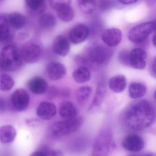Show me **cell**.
<instances>
[{
	"label": "cell",
	"instance_id": "2",
	"mask_svg": "<svg viewBox=\"0 0 156 156\" xmlns=\"http://www.w3.org/2000/svg\"><path fill=\"white\" fill-rule=\"evenodd\" d=\"M23 60L16 46L8 45L0 53V68L6 72H15L21 67Z\"/></svg>",
	"mask_w": 156,
	"mask_h": 156
},
{
	"label": "cell",
	"instance_id": "29",
	"mask_svg": "<svg viewBox=\"0 0 156 156\" xmlns=\"http://www.w3.org/2000/svg\"><path fill=\"white\" fill-rule=\"evenodd\" d=\"M15 82L13 78L7 74H0V90L9 91L14 86Z\"/></svg>",
	"mask_w": 156,
	"mask_h": 156
},
{
	"label": "cell",
	"instance_id": "19",
	"mask_svg": "<svg viewBox=\"0 0 156 156\" xmlns=\"http://www.w3.org/2000/svg\"><path fill=\"white\" fill-rule=\"evenodd\" d=\"M59 112L62 117L65 119H69L77 116L78 110L73 102L66 101L61 105Z\"/></svg>",
	"mask_w": 156,
	"mask_h": 156
},
{
	"label": "cell",
	"instance_id": "1",
	"mask_svg": "<svg viewBox=\"0 0 156 156\" xmlns=\"http://www.w3.org/2000/svg\"><path fill=\"white\" fill-rule=\"evenodd\" d=\"M155 108L147 100H141L132 105L124 116L125 125L131 129L140 130L151 126L155 120Z\"/></svg>",
	"mask_w": 156,
	"mask_h": 156
},
{
	"label": "cell",
	"instance_id": "28",
	"mask_svg": "<svg viewBox=\"0 0 156 156\" xmlns=\"http://www.w3.org/2000/svg\"><path fill=\"white\" fill-rule=\"evenodd\" d=\"M104 88V86L102 85H99L97 87L93 102L89 108L90 111L101 105L104 100L105 92Z\"/></svg>",
	"mask_w": 156,
	"mask_h": 156
},
{
	"label": "cell",
	"instance_id": "13",
	"mask_svg": "<svg viewBox=\"0 0 156 156\" xmlns=\"http://www.w3.org/2000/svg\"><path fill=\"white\" fill-rule=\"evenodd\" d=\"M88 27L83 24H78L69 33V40L74 44H78L85 41L89 34Z\"/></svg>",
	"mask_w": 156,
	"mask_h": 156
},
{
	"label": "cell",
	"instance_id": "3",
	"mask_svg": "<svg viewBox=\"0 0 156 156\" xmlns=\"http://www.w3.org/2000/svg\"><path fill=\"white\" fill-rule=\"evenodd\" d=\"M83 124V118L80 116L65 119L53 124L52 126L51 131L55 136H65L79 130Z\"/></svg>",
	"mask_w": 156,
	"mask_h": 156
},
{
	"label": "cell",
	"instance_id": "36",
	"mask_svg": "<svg viewBox=\"0 0 156 156\" xmlns=\"http://www.w3.org/2000/svg\"><path fill=\"white\" fill-rule=\"evenodd\" d=\"M30 156H47V154L43 151H37L34 152Z\"/></svg>",
	"mask_w": 156,
	"mask_h": 156
},
{
	"label": "cell",
	"instance_id": "9",
	"mask_svg": "<svg viewBox=\"0 0 156 156\" xmlns=\"http://www.w3.org/2000/svg\"><path fill=\"white\" fill-rule=\"evenodd\" d=\"M20 51L23 61L26 63L36 62L40 60L41 55V50L40 46L34 44H25Z\"/></svg>",
	"mask_w": 156,
	"mask_h": 156
},
{
	"label": "cell",
	"instance_id": "20",
	"mask_svg": "<svg viewBox=\"0 0 156 156\" xmlns=\"http://www.w3.org/2000/svg\"><path fill=\"white\" fill-rule=\"evenodd\" d=\"M16 129L11 125H4L0 127V141L7 144L12 142L16 137Z\"/></svg>",
	"mask_w": 156,
	"mask_h": 156
},
{
	"label": "cell",
	"instance_id": "10",
	"mask_svg": "<svg viewBox=\"0 0 156 156\" xmlns=\"http://www.w3.org/2000/svg\"><path fill=\"white\" fill-rule=\"evenodd\" d=\"M144 141L142 138L136 134L128 135L123 140L122 147L129 151L137 152L141 151L144 147Z\"/></svg>",
	"mask_w": 156,
	"mask_h": 156
},
{
	"label": "cell",
	"instance_id": "18",
	"mask_svg": "<svg viewBox=\"0 0 156 156\" xmlns=\"http://www.w3.org/2000/svg\"><path fill=\"white\" fill-rule=\"evenodd\" d=\"M28 86L30 90L36 94H43L48 89V83L45 79L41 77H34L31 79Z\"/></svg>",
	"mask_w": 156,
	"mask_h": 156
},
{
	"label": "cell",
	"instance_id": "7",
	"mask_svg": "<svg viewBox=\"0 0 156 156\" xmlns=\"http://www.w3.org/2000/svg\"><path fill=\"white\" fill-rule=\"evenodd\" d=\"M49 2L61 20L69 22L73 19L74 12L71 6V1H50Z\"/></svg>",
	"mask_w": 156,
	"mask_h": 156
},
{
	"label": "cell",
	"instance_id": "30",
	"mask_svg": "<svg viewBox=\"0 0 156 156\" xmlns=\"http://www.w3.org/2000/svg\"><path fill=\"white\" fill-rule=\"evenodd\" d=\"M78 6L81 11L86 14H91L95 10L97 6L96 1H78Z\"/></svg>",
	"mask_w": 156,
	"mask_h": 156
},
{
	"label": "cell",
	"instance_id": "26",
	"mask_svg": "<svg viewBox=\"0 0 156 156\" xmlns=\"http://www.w3.org/2000/svg\"><path fill=\"white\" fill-rule=\"evenodd\" d=\"M92 92V88L89 86H83L78 88L75 94L77 103L81 105H84L89 99Z\"/></svg>",
	"mask_w": 156,
	"mask_h": 156
},
{
	"label": "cell",
	"instance_id": "5",
	"mask_svg": "<svg viewBox=\"0 0 156 156\" xmlns=\"http://www.w3.org/2000/svg\"><path fill=\"white\" fill-rule=\"evenodd\" d=\"M156 29L155 21L147 22L130 29L128 34L129 40L135 43H140L146 40Z\"/></svg>",
	"mask_w": 156,
	"mask_h": 156
},
{
	"label": "cell",
	"instance_id": "15",
	"mask_svg": "<svg viewBox=\"0 0 156 156\" xmlns=\"http://www.w3.org/2000/svg\"><path fill=\"white\" fill-rule=\"evenodd\" d=\"M57 109L55 105L49 102H41L37 108V115L44 120H50L55 115Z\"/></svg>",
	"mask_w": 156,
	"mask_h": 156
},
{
	"label": "cell",
	"instance_id": "34",
	"mask_svg": "<svg viewBox=\"0 0 156 156\" xmlns=\"http://www.w3.org/2000/svg\"><path fill=\"white\" fill-rule=\"evenodd\" d=\"M137 2L138 1H136V0H122V1H119L118 2L124 5H128V4H134Z\"/></svg>",
	"mask_w": 156,
	"mask_h": 156
},
{
	"label": "cell",
	"instance_id": "4",
	"mask_svg": "<svg viewBox=\"0 0 156 156\" xmlns=\"http://www.w3.org/2000/svg\"><path fill=\"white\" fill-rule=\"evenodd\" d=\"M112 133L110 129L101 130L95 139L92 148V156H107L112 141Z\"/></svg>",
	"mask_w": 156,
	"mask_h": 156
},
{
	"label": "cell",
	"instance_id": "16",
	"mask_svg": "<svg viewBox=\"0 0 156 156\" xmlns=\"http://www.w3.org/2000/svg\"><path fill=\"white\" fill-rule=\"evenodd\" d=\"M12 38L8 16L0 15V44L9 42Z\"/></svg>",
	"mask_w": 156,
	"mask_h": 156
},
{
	"label": "cell",
	"instance_id": "14",
	"mask_svg": "<svg viewBox=\"0 0 156 156\" xmlns=\"http://www.w3.org/2000/svg\"><path fill=\"white\" fill-rule=\"evenodd\" d=\"M53 50L55 53L60 56H66L70 50L69 40L64 35H58L54 41Z\"/></svg>",
	"mask_w": 156,
	"mask_h": 156
},
{
	"label": "cell",
	"instance_id": "38",
	"mask_svg": "<svg viewBox=\"0 0 156 156\" xmlns=\"http://www.w3.org/2000/svg\"><path fill=\"white\" fill-rule=\"evenodd\" d=\"M152 43L153 45H154L155 47H156V35L154 34V36H153V38L152 39Z\"/></svg>",
	"mask_w": 156,
	"mask_h": 156
},
{
	"label": "cell",
	"instance_id": "31",
	"mask_svg": "<svg viewBox=\"0 0 156 156\" xmlns=\"http://www.w3.org/2000/svg\"><path fill=\"white\" fill-rule=\"evenodd\" d=\"M119 61L123 64L129 66V52L127 51L120 52L119 55Z\"/></svg>",
	"mask_w": 156,
	"mask_h": 156
},
{
	"label": "cell",
	"instance_id": "24",
	"mask_svg": "<svg viewBox=\"0 0 156 156\" xmlns=\"http://www.w3.org/2000/svg\"><path fill=\"white\" fill-rule=\"evenodd\" d=\"M147 87L145 85L140 83H132L129 87V95L133 99L140 98L145 95Z\"/></svg>",
	"mask_w": 156,
	"mask_h": 156
},
{
	"label": "cell",
	"instance_id": "39",
	"mask_svg": "<svg viewBox=\"0 0 156 156\" xmlns=\"http://www.w3.org/2000/svg\"><path fill=\"white\" fill-rule=\"evenodd\" d=\"M152 156V155H146V156Z\"/></svg>",
	"mask_w": 156,
	"mask_h": 156
},
{
	"label": "cell",
	"instance_id": "23",
	"mask_svg": "<svg viewBox=\"0 0 156 156\" xmlns=\"http://www.w3.org/2000/svg\"><path fill=\"white\" fill-rule=\"evenodd\" d=\"M25 4L29 10L34 14H42L46 9V4L44 0H27Z\"/></svg>",
	"mask_w": 156,
	"mask_h": 156
},
{
	"label": "cell",
	"instance_id": "12",
	"mask_svg": "<svg viewBox=\"0 0 156 156\" xmlns=\"http://www.w3.org/2000/svg\"><path fill=\"white\" fill-rule=\"evenodd\" d=\"M122 39V32L116 28L107 29L102 35V41L109 47H114L118 45Z\"/></svg>",
	"mask_w": 156,
	"mask_h": 156
},
{
	"label": "cell",
	"instance_id": "33",
	"mask_svg": "<svg viewBox=\"0 0 156 156\" xmlns=\"http://www.w3.org/2000/svg\"><path fill=\"white\" fill-rule=\"evenodd\" d=\"M48 156H63V154L60 151L53 150L49 152Z\"/></svg>",
	"mask_w": 156,
	"mask_h": 156
},
{
	"label": "cell",
	"instance_id": "32",
	"mask_svg": "<svg viewBox=\"0 0 156 156\" xmlns=\"http://www.w3.org/2000/svg\"><path fill=\"white\" fill-rule=\"evenodd\" d=\"M114 1H104L100 2V8L101 9L107 10L109 9V8H111L114 5V3L113 2Z\"/></svg>",
	"mask_w": 156,
	"mask_h": 156
},
{
	"label": "cell",
	"instance_id": "35",
	"mask_svg": "<svg viewBox=\"0 0 156 156\" xmlns=\"http://www.w3.org/2000/svg\"><path fill=\"white\" fill-rule=\"evenodd\" d=\"M6 107V102L3 98L0 97V112L3 111Z\"/></svg>",
	"mask_w": 156,
	"mask_h": 156
},
{
	"label": "cell",
	"instance_id": "17",
	"mask_svg": "<svg viewBox=\"0 0 156 156\" xmlns=\"http://www.w3.org/2000/svg\"><path fill=\"white\" fill-rule=\"evenodd\" d=\"M47 72L51 80H58L65 76L66 69L65 66L61 63L51 62L47 66Z\"/></svg>",
	"mask_w": 156,
	"mask_h": 156
},
{
	"label": "cell",
	"instance_id": "37",
	"mask_svg": "<svg viewBox=\"0 0 156 156\" xmlns=\"http://www.w3.org/2000/svg\"><path fill=\"white\" fill-rule=\"evenodd\" d=\"M152 70H153L154 74H156V60L155 59H154L153 64H152Z\"/></svg>",
	"mask_w": 156,
	"mask_h": 156
},
{
	"label": "cell",
	"instance_id": "22",
	"mask_svg": "<svg viewBox=\"0 0 156 156\" xmlns=\"http://www.w3.org/2000/svg\"><path fill=\"white\" fill-rule=\"evenodd\" d=\"M8 18L11 27L14 30H21L25 26L26 18L21 13L13 12L9 14Z\"/></svg>",
	"mask_w": 156,
	"mask_h": 156
},
{
	"label": "cell",
	"instance_id": "6",
	"mask_svg": "<svg viewBox=\"0 0 156 156\" xmlns=\"http://www.w3.org/2000/svg\"><path fill=\"white\" fill-rule=\"evenodd\" d=\"M30 96L25 89L20 88L13 92L10 98V105L14 111H25L30 104Z\"/></svg>",
	"mask_w": 156,
	"mask_h": 156
},
{
	"label": "cell",
	"instance_id": "11",
	"mask_svg": "<svg viewBox=\"0 0 156 156\" xmlns=\"http://www.w3.org/2000/svg\"><path fill=\"white\" fill-rule=\"evenodd\" d=\"M147 54L145 50L134 49L129 52V66L139 70L144 69L146 66Z\"/></svg>",
	"mask_w": 156,
	"mask_h": 156
},
{
	"label": "cell",
	"instance_id": "25",
	"mask_svg": "<svg viewBox=\"0 0 156 156\" xmlns=\"http://www.w3.org/2000/svg\"><path fill=\"white\" fill-rule=\"evenodd\" d=\"M73 76L76 82L83 83L90 80L91 73L87 67L81 66L74 71Z\"/></svg>",
	"mask_w": 156,
	"mask_h": 156
},
{
	"label": "cell",
	"instance_id": "21",
	"mask_svg": "<svg viewBox=\"0 0 156 156\" xmlns=\"http://www.w3.org/2000/svg\"><path fill=\"white\" fill-rule=\"evenodd\" d=\"M126 78L124 75H117L110 78L109 87L110 90L115 93L123 92L126 87Z\"/></svg>",
	"mask_w": 156,
	"mask_h": 156
},
{
	"label": "cell",
	"instance_id": "8",
	"mask_svg": "<svg viewBox=\"0 0 156 156\" xmlns=\"http://www.w3.org/2000/svg\"><path fill=\"white\" fill-rule=\"evenodd\" d=\"M110 49L104 46H95L92 48L88 54V61L92 63L104 65L107 63L112 56Z\"/></svg>",
	"mask_w": 156,
	"mask_h": 156
},
{
	"label": "cell",
	"instance_id": "27",
	"mask_svg": "<svg viewBox=\"0 0 156 156\" xmlns=\"http://www.w3.org/2000/svg\"><path fill=\"white\" fill-rule=\"evenodd\" d=\"M56 19L52 14H42L39 18V23L42 28L45 29H53L56 24Z\"/></svg>",
	"mask_w": 156,
	"mask_h": 156
}]
</instances>
